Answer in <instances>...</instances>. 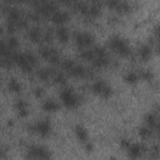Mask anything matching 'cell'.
Returning a JSON list of instances; mask_svg holds the SVG:
<instances>
[{
    "mask_svg": "<svg viewBox=\"0 0 160 160\" xmlns=\"http://www.w3.org/2000/svg\"><path fill=\"white\" fill-rule=\"evenodd\" d=\"M109 46H110L115 52H118V54L121 55V56H128V55H130V52H131L129 44H128L124 39H121L120 36H114V38L109 39Z\"/></svg>",
    "mask_w": 160,
    "mask_h": 160,
    "instance_id": "6da1fadb",
    "label": "cell"
},
{
    "mask_svg": "<svg viewBox=\"0 0 160 160\" xmlns=\"http://www.w3.org/2000/svg\"><path fill=\"white\" fill-rule=\"evenodd\" d=\"M60 98H61L62 104L68 108H75L79 104V99H78V96L75 95V92L71 88L62 89L61 92H60Z\"/></svg>",
    "mask_w": 160,
    "mask_h": 160,
    "instance_id": "7a4b0ae2",
    "label": "cell"
},
{
    "mask_svg": "<svg viewBox=\"0 0 160 160\" xmlns=\"http://www.w3.org/2000/svg\"><path fill=\"white\" fill-rule=\"evenodd\" d=\"M26 156L31 158V159H49V158H51V152L45 146L34 145V146H31L29 149Z\"/></svg>",
    "mask_w": 160,
    "mask_h": 160,
    "instance_id": "3957f363",
    "label": "cell"
},
{
    "mask_svg": "<svg viewBox=\"0 0 160 160\" xmlns=\"http://www.w3.org/2000/svg\"><path fill=\"white\" fill-rule=\"evenodd\" d=\"M91 89H92V91L95 94H99V95H101L104 98H108V96L111 95V88L101 79L95 80L92 82V85H91Z\"/></svg>",
    "mask_w": 160,
    "mask_h": 160,
    "instance_id": "277c9868",
    "label": "cell"
},
{
    "mask_svg": "<svg viewBox=\"0 0 160 160\" xmlns=\"http://www.w3.org/2000/svg\"><path fill=\"white\" fill-rule=\"evenodd\" d=\"M35 131L41 136H48L51 132V125L48 120H40L34 125H29V131Z\"/></svg>",
    "mask_w": 160,
    "mask_h": 160,
    "instance_id": "5b68a950",
    "label": "cell"
},
{
    "mask_svg": "<svg viewBox=\"0 0 160 160\" xmlns=\"http://www.w3.org/2000/svg\"><path fill=\"white\" fill-rule=\"evenodd\" d=\"M39 52L40 55L44 58V59H48L50 62L52 64H58L60 62V56L58 54V51L54 49V48H50V46H42L39 49Z\"/></svg>",
    "mask_w": 160,
    "mask_h": 160,
    "instance_id": "8992f818",
    "label": "cell"
},
{
    "mask_svg": "<svg viewBox=\"0 0 160 160\" xmlns=\"http://www.w3.org/2000/svg\"><path fill=\"white\" fill-rule=\"evenodd\" d=\"M56 4L54 1H42L40 5H38V10L36 12L40 16H50L54 11H56Z\"/></svg>",
    "mask_w": 160,
    "mask_h": 160,
    "instance_id": "52a82bcc",
    "label": "cell"
},
{
    "mask_svg": "<svg viewBox=\"0 0 160 160\" xmlns=\"http://www.w3.org/2000/svg\"><path fill=\"white\" fill-rule=\"evenodd\" d=\"M128 154L130 158H140L145 151H146V148L144 144H138V142H134L128 146Z\"/></svg>",
    "mask_w": 160,
    "mask_h": 160,
    "instance_id": "ba28073f",
    "label": "cell"
},
{
    "mask_svg": "<svg viewBox=\"0 0 160 160\" xmlns=\"http://www.w3.org/2000/svg\"><path fill=\"white\" fill-rule=\"evenodd\" d=\"M94 41V36L90 32H76L75 34V42L79 46H88Z\"/></svg>",
    "mask_w": 160,
    "mask_h": 160,
    "instance_id": "9c48e42d",
    "label": "cell"
},
{
    "mask_svg": "<svg viewBox=\"0 0 160 160\" xmlns=\"http://www.w3.org/2000/svg\"><path fill=\"white\" fill-rule=\"evenodd\" d=\"M145 122H146V125L152 131H158V129H159V121H158V116H156L155 112H148L145 115Z\"/></svg>",
    "mask_w": 160,
    "mask_h": 160,
    "instance_id": "30bf717a",
    "label": "cell"
},
{
    "mask_svg": "<svg viewBox=\"0 0 160 160\" xmlns=\"http://www.w3.org/2000/svg\"><path fill=\"white\" fill-rule=\"evenodd\" d=\"M69 19V14L66 11H62V10H56L51 14V20L55 22V24H64L66 20Z\"/></svg>",
    "mask_w": 160,
    "mask_h": 160,
    "instance_id": "8fae6325",
    "label": "cell"
},
{
    "mask_svg": "<svg viewBox=\"0 0 160 160\" xmlns=\"http://www.w3.org/2000/svg\"><path fill=\"white\" fill-rule=\"evenodd\" d=\"M28 36H29V39L31 40V41H34V42H38V41H40L41 39H42V31H41V29L40 28H31L29 31H28Z\"/></svg>",
    "mask_w": 160,
    "mask_h": 160,
    "instance_id": "7c38bea8",
    "label": "cell"
},
{
    "mask_svg": "<svg viewBox=\"0 0 160 160\" xmlns=\"http://www.w3.org/2000/svg\"><path fill=\"white\" fill-rule=\"evenodd\" d=\"M138 54H139V58H140L141 60L146 61V60H149V59L151 58L152 49H151V46H150V45H142V46L139 49Z\"/></svg>",
    "mask_w": 160,
    "mask_h": 160,
    "instance_id": "4fadbf2b",
    "label": "cell"
},
{
    "mask_svg": "<svg viewBox=\"0 0 160 160\" xmlns=\"http://www.w3.org/2000/svg\"><path fill=\"white\" fill-rule=\"evenodd\" d=\"M85 72H86V69L80 65V64H74L72 68L69 70V74L71 76H75V78H79V76H85Z\"/></svg>",
    "mask_w": 160,
    "mask_h": 160,
    "instance_id": "5bb4252c",
    "label": "cell"
},
{
    "mask_svg": "<svg viewBox=\"0 0 160 160\" xmlns=\"http://www.w3.org/2000/svg\"><path fill=\"white\" fill-rule=\"evenodd\" d=\"M56 36L60 40V42H66L69 40V31L64 26H59L56 29Z\"/></svg>",
    "mask_w": 160,
    "mask_h": 160,
    "instance_id": "9a60e30c",
    "label": "cell"
},
{
    "mask_svg": "<svg viewBox=\"0 0 160 160\" xmlns=\"http://www.w3.org/2000/svg\"><path fill=\"white\" fill-rule=\"evenodd\" d=\"M52 74H54V70H52V69H49V68H46V69H40V70L38 71V78H39L40 80H42V81H48V80L52 76Z\"/></svg>",
    "mask_w": 160,
    "mask_h": 160,
    "instance_id": "2e32d148",
    "label": "cell"
},
{
    "mask_svg": "<svg viewBox=\"0 0 160 160\" xmlns=\"http://www.w3.org/2000/svg\"><path fill=\"white\" fill-rule=\"evenodd\" d=\"M42 109L46 111H56L59 109V104L52 99H48L42 102Z\"/></svg>",
    "mask_w": 160,
    "mask_h": 160,
    "instance_id": "e0dca14e",
    "label": "cell"
},
{
    "mask_svg": "<svg viewBox=\"0 0 160 160\" xmlns=\"http://www.w3.org/2000/svg\"><path fill=\"white\" fill-rule=\"evenodd\" d=\"M91 62L98 66V68H102L105 65H108L109 62V59H108V55H100V56H94V59L91 60Z\"/></svg>",
    "mask_w": 160,
    "mask_h": 160,
    "instance_id": "ac0fdd59",
    "label": "cell"
},
{
    "mask_svg": "<svg viewBox=\"0 0 160 160\" xmlns=\"http://www.w3.org/2000/svg\"><path fill=\"white\" fill-rule=\"evenodd\" d=\"M75 134H76V138H78L80 141L86 142V140H88V131L85 130V128H82L81 125H78V126L75 128Z\"/></svg>",
    "mask_w": 160,
    "mask_h": 160,
    "instance_id": "d6986e66",
    "label": "cell"
},
{
    "mask_svg": "<svg viewBox=\"0 0 160 160\" xmlns=\"http://www.w3.org/2000/svg\"><path fill=\"white\" fill-rule=\"evenodd\" d=\"M74 8H75L79 12H81L82 15H86V14H88V10H89V5H88L86 2H84V1H76V2L74 4Z\"/></svg>",
    "mask_w": 160,
    "mask_h": 160,
    "instance_id": "ffe728a7",
    "label": "cell"
},
{
    "mask_svg": "<svg viewBox=\"0 0 160 160\" xmlns=\"http://www.w3.org/2000/svg\"><path fill=\"white\" fill-rule=\"evenodd\" d=\"M9 90H11L12 92H20L21 91V85L16 79H10L9 81Z\"/></svg>",
    "mask_w": 160,
    "mask_h": 160,
    "instance_id": "44dd1931",
    "label": "cell"
},
{
    "mask_svg": "<svg viewBox=\"0 0 160 160\" xmlns=\"http://www.w3.org/2000/svg\"><path fill=\"white\" fill-rule=\"evenodd\" d=\"M11 55V49L9 48V45L4 41H0V58L2 56H9Z\"/></svg>",
    "mask_w": 160,
    "mask_h": 160,
    "instance_id": "7402d4cb",
    "label": "cell"
},
{
    "mask_svg": "<svg viewBox=\"0 0 160 160\" xmlns=\"http://www.w3.org/2000/svg\"><path fill=\"white\" fill-rule=\"evenodd\" d=\"M52 80H54L56 84H65L66 78H65V75H64L61 71H54V74H52Z\"/></svg>",
    "mask_w": 160,
    "mask_h": 160,
    "instance_id": "603a6c76",
    "label": "cell"
},
{
    "mask_svg": "<svg viewBox=\"0 0 160 160\" xmlns=\"http://www.w3.org/2000/svg\"><path fill=\"white\" fill-rule=\"evenodd\" d=\"M152 130L146 125V126H142V128H140L139 129V135L142 138V139H148V138H150L151 135H152Z\"/></svg>",
    "mask_w": 160,
    "mask_h": 160,
    "instance_id": "cb8c5ba5",
    "label": "cell"
},
{
    "mask_svg": "<svg viewBox=\"0 0 160 160\" xmlns=\"http://www.w3.org/2000/svg\"><path fill=\"white\" fill-rule=\"evenodd\" d=\"M138 80H139V75H138L136 72H134V71L126 72V75H125V81H126V82H129V84H135Z\"/></svg>",
    "mask_w": 160,
    "mask_h": 160,
    "instance_id": "d4e9b609",
    "label": "cell"
},
{
    "mask_svg": "<svg viewBox=\"0 0 160 160\" xmlns=\"http://www.w3.org/2000/svg\"><path fill=\"white\" fill-rule=\"evenodd\" d=\"M80 56L84 59V60H89V61H91L92 59H94V51H92V49H86V50H82L81 52H80Z\"/></svg>",
    "mask_w": 160,
    "mask_h": 160,
    "instance_id": "484cf974",
    "label": "cell"
},
{
    "mask_svg": "<svg viewBox=\"0 0 160 160\" xmlns=\"http://www.w3.org/2000/svg\"><path fill=\"white\" fill-rule=\"evenodd\" d=\"M12 64H14V61H12L11 55H9V56H2V58L0 59V65H1L2 68H10Z\"/></svg>",
    "mask_w": 160,
    "mask_h": 160,
    "instance_id": "4316f807",
    "label": "cell"
},
{
    "mask_svg": "<svg viewBox=\"0 0 160 160\" xmlns=\"http://www.w3.org/2000/svg\"><path fill=\"white\" fill-rule=\"evenodd\" d=\"M129 9H130V6H129V4H128L126 1H124V0H120L115 10H118L119 12H125V11H128Z\"/></svg>",
    "mask_w": 160,
    "mask_h": 160,
    "instance_id": "83f0119b",
    "label": "cell"
},
{
    "mask_svg": "<svg viewBox=\"0 0 160 160\" xmlns=\"http://www.w3.org/2000/svg\"><path fill=\"white\" fill-rule=\"evenodd\" d=\"M8 45H9V48L12 50V49H16L18 46H19V41H18V39L15 38V36H10L9 39H8V42H6Z\"/></svg>",
    "mask_w": 160,
    "mask_h": 160,
    "instance_id": "f1b7e54d",
    "label": "cell"
},
{
    "mask_svg": "<svg viewBox=\"0 0 160 160\" xmlns=\"http://www.w3.org/2000/svg\"><path fill=\"white\" fill-rule=\"evenodd\" d=\"M74 64H75V62H74L71 59H65V60L61 61V68H62L64 70H68V71H69V70L72 68Z\"/></svg>",
    "mask_w": 160,
    "mask_h": 160,
    "instance_id": "f546056e",
    "label": "cell"
},
{
    "mask_svg": "<svg viewBox=\"0 0 160 160\" xmlns=\"http://www.w3.org/2000/svg\"><path fill=\"white\" fill-rule=\"evenodd\" d=\"M15 108H16V110L28 109V102H26L25 100H22V99H19V100H16V102H15Z\"/></svg>",
    "mask_w": 160,
    "mask_h": 160,
    "instance_id": "4dcf8cb0",
    "label": "cell"
},
{
    "mask_svg": "<svg viewBox=\"0 0 160 160\" xmlns=\"http://www.w3.org/2000/svg\"><path fill=\"white\" fill-rule=\"evenodd\" d=\"M140 76L144 79V80H151L152 79V72L150 70H141L140 71Z\"/></svg>",
    "mask_w": 160,
    "mask_h": 160,
    "instance_id": "1f68e13d",
    "label": "cell"
},
{
    "mask_svg": "<svg viewBox=\"0 0 160 160\" xmlns=\"http://www.w3.org/2000/svg\"><path fill=\"white\" fill-rule=\"evenodd\" d=\"M25 56H26V60H28V62L30 64V65H35L36 64V58L34 56V54H31V52H25Z\"/></svg>",
    "mask_w": 160,
    "mask_h": 160,
    "instance_id": "d6a6232c",
    "label": "cell"
},
{
    "mask_svg": "<svg viewBox=\"0 0 160 160\" xmlns=\"http://www.w3.org/2000/svg\"><path fill=\"white\" fill-rule=\"evenodd\" d=\"M34 92H35L36 96H41V95L44 94V90H42V88H36V89L34 90Z\"/></svg>",
    "mask_w": 160,
    "mask_h": 160,
    "instance_id": "836d02e7",
    "label": "cell"
},
{
    "mask_svg": "<svg viewBox=\"0 0 160 160\" xmlns=\"http://www.w3.org/2000/svg\"><path fill=\"white\" fill-rule=\"evenodd\" d=\"M129 145H130V140H128V139H122V140H121V146H122V148L128 149Z\"/></svg>",
    "mask_w": 160,
    "mask_h": 160,
    "instance_id": "e575fe53",
    "label": "cell"
},
{
    "mask_svg": "<svg viewBox=\"0 0 160 160\" xmlns=\"http://www.w3.org/2000/svg\"><path fill=\"white\" fill-rule=\"evenodd\" d=\"M158 152H159L158 146H154V148H152V158H156V156H158Z\"/></svg>",
    "mask_w": 160,
    "mask_h": 160,
    "instance_id": "d590c367",
    "label": "cell"
},
{
    "mask_svg": "<svg viewBox=\"0 0 160 160\" xmlns=\"http://www.w3.org/2000/svg\"><path fill=\"white\" fill-rule=\"evenodd\" d=\"M5 156H6V155H5L4 150H2V149H1V146H0V159H1V158H5Z\"/></svg>",
    "mask_w": 160,
    "mask_h": 160,
    "instance_id": "8d00e7d4",
    "label": "cell"
},
{
    "mask_svg": "<svg viewBox=\"0 0 160 160\" xmlns=\"http://www.w3.org/2000/svg\"><path fill=\"white\" fill-rule=\"evenodd\" d=\"M6 2H12V1H15V0H5Z\"/></svg>",
    "mask_w": 160,
    "mask_h": 160,
    "instance_id": "74e56055",
    "label": "cell"
},
{
    "mask_svg": "<svg viewBox=\"0 0 160 160\" xmlns=\"http://www.w3.org/2000/svg\"><path fill=\"white\" fill-rule=\"evenodd\" d=\"M16 1H20V2H24V1H29V0H16Z\"/></svg>",
    "mask_w": 160,
    "mask_h": 160,
    "instance_id": "f35d334b",
    "label": "cell"
},
{
    "mask_svg": "<svg viewBox=\"0 0 160 160\" xmlns=\"http://www.w3.org/2000/svg\"><path fill=\"white\" fill-rule=\"evenodd\" d=\"M1 32H2V31H1V29H0V35H1Z\"/></svg>",
    "mask_w": 160,
    "mask_h": 160,
    "instance_id": "ab89813d",
    "label": "cell"
}]
</instances>
